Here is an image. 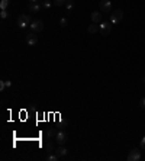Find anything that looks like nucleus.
<instances>
[{"label": "nucleus", "mask_w": 145, "mask_h": 161, "mask_svg": "<svg viewBox=\"0 0 145 161\" xmlns=\"http://www.w3.org/2000/svg\"><path fill=\"white\" fill-rule=\"evenodd\" d=\"M52 3H54V6H62V4H65V0H52Z\"/></svg>", "instance_id": "nucleus-17"}, {"label": "nucleus", "mask_w": 145, "mask_h": 161, "mask_svg": "<svg viewBox=\"0 0 145 161\" xmlns=\"http://www.w3.org/2000/svg\"><path fill=\"white\" fill-rule=\"evenodd\" d=\"M142 81H144V83H145V75H142Z\"/></svg>", "instance_id": "nucleus-26"}, {"label": "nucleus", "mask_w": 145, "mask_h": 161, "mask_svg": "<svg viewBox=\"0 0 145 161\" xmlns=\"http://www.w3.org/2000/svg\"><path fill=\"white\" fill-rule=\"evenodd\" d=\"M55 142L58 144V145H64V144L67 142V134H65L64 131L57 132V135H55Z\"/></svg>", "instance_id": "nucleus-5"}, {"label": "nucleus", "mask_w": 145, "mask_h": 161, "mask_svg": "<svg viewBox=\"0 0 145 161\" xmlns=\"http://www.w3.org/2000/svg\"><path fill=\"white\" fill-rule=\"evenodd\" d=\"M60 26L65 28V26H67V19H65V18H62V19H61V20H60Z\"/></svg>", "instance_id": "nucleus-19"}, {"label": "nucleus", "mask_w": 145, "mask_h": 161, "mask_svg": "<svg viewBox=\"0 0 145 161\" xmlns=\"http://www.w3.org/2000/svg\"><path fill=\"white\" fill-rule=\"evenodd\" d=\"M32 23V18L28 15V13H25V15H20L18 19V25L19 28H25V26H28V25H31Z\"/></svg>", "instance_id": "nucleus-2"}, {"label": "nucleus", "mask_w": 145, "mask_h": 161, "mask_svg": "<svg viewBox=\"0 0 145 161\" xmlns=\"http://www.w3.org/2000/svg\"><path fill=\"white\" fill-rule=\"evenodd\" d=\"M74 4H75V1H74V0H65V7H67V12L72 10Z\"/></svg>", "instance_id": "nucleus-13"}, {"label": "nucleus", "mask_w": 145, "mask_h": 161, "mask_svg": "<svg viewBox=\"0 0 145 161\" xmlns=\"http://www.w3.org/2000/svg\"><path fill=\"white\" fill-rule=\"evenodd\" d=\"M52 4H54V3L50 1V0H44V1H42V7H44V9H50Z\"/></svg>", "instance_id": "nucleus-14"}, {"label": "nucleus", "mask_w": 145, "mask_h": 161, "mask_svg": "<svg viewBox=\"0 0 145 161\" xmlns=\"http://www.w3.org/2000/svg\"><path fill=\"white\" fill-rule=\"evenodd\" d=\"M41 4H38V3H29V6H28V10L29 12H32V13H38L39 10H41Z\"/></svg>", "instance_id": "nucleus-10"}, {"label": "nucleus", "mask_w": 145, "mask_h": 161, "mask_svg": "<svg viewBox=\"0 0 145 161\" xmlns=\"http://www.w3.org/2000/svg\"><path fill=\"white\" fill-rule=\"evenodd\" d=\"M122 19H123V12H122L121 9H116V10H113V12L110 13V22H112L113 25H118Z\"/></svg>", "instance_id": "nucleus-1"}, {"label": "nucleus", "mask_w": 145, "mask_h": 161, "mask_svg": "<svg viewBox=\"0 0 145 161\" xmlns=\"http://www.w3.org/2000/svg\"><path fill=\"white\" fill-rule=\"evenodd\" d=\"M0 16L3 19H6L7 18V12H6V10H1V12H0Z\"/></svg>", "instance_id": "nucleus-23"}, {"label": "nucleus", "mask_w": 145, "mask_h": 161, "mask_svg": "<svg viewBox=\"0 0 145 161\" xmlns=\"http://www.w3.org/2000/svg\"><path fill=\"white\" fill-rule=\"evenodd\" d=\"M99 26H100V34H102V35H109V34H110L112 25H110L109 22H102Z\"/></svg>", "instance_id": "nucleus-7"}, {"label": "nucleus", "mask_w": 145, "mask_h": 161, "mask_svg": "<svg viewBox=\"0 0 145 161\" xmlns=\"http://www.w3.org/2000/svg\"><path fill=\"white\" fill-rule=\"evenodd\" d=\"M4 87H6V80H1V81H0V90L3 91Z\"/></svg>", "instance_id": "nucleus-21"}, {"label": "nucleus", "mask_w": 145, "mask_h": 161, "mask_svg": "<svg viewBox=\"0 0 145 161\" xmlns=\"http://www.w3.org/2000/svg\"><path fill=\"white\" fill-rule=\"evenodd\" d=\"M141 107H145V97L141 100Z\"/></svg>", "instance_id": "nucleus-24"}, {"label": "nucleus", "mask_w": 145, "mask_h": 161, "mask_svg": "<svg viewBox=\"0 0 145 161\" xmlns=\"http://www.w3.org/2000/svg\"><path fill=\"white\" fill-rule=\"evenodd\" d=\"M141 160V151L139 150H132L129 154H128V161H138Z\"/></svg>", "instance_id": "nucleus-6"}, {"label": "nucleus", "mask_w": 145, "mask_h": 161, "mask_svg": "<svg viewBox=\"0 0 145 161\" xmlns=\"http://www.w3.org/2000/svg\"><path fill=\"white\" fill-rule=\"evenodd\" d=\"M42 1H44V0H42Z\"/></svg>", "instance_id": "nucleus-27"}, {"label": "nucleus", "mask_w": 145, "mask_h": 161, "mask_svg": "<svg viewBox=\"0 0 145 161\" xmlns=\"http://www.w3.org/2000/svg\"><path fill=\"white\" fill-rule=\"evenodd\" d=\"M87 31H89L90 34H97V32H100V26H99L97 23H90L89 28H87Z\"/></svg>", "instance_id": "nucleus-12"}, {"label": "nucleus", "mask_w": 145, "mask_h": 161, "mask_svg": "<svg viewBox=\"0 0 145 161\" xmlns=\"http://www.w3.org/2000/svg\"><path fill=\"white\" fill-rule=\"evenodd\" d=\"M139 147H141V150H145V137L141 139V144H139Z\"/></svg>", "instance_id": "nucleus-22"}, {"label": "nucleus", "mask_w": 145, "mask_h": 161, "mask_svg": "<svg viewBox=\"0 0 145 161\" xmlns=\"http://www.w3.org/2000/svg\"><path fill=\"white\" fill-rule=\"evenodd\" d=\"M31 26V29H32V32H42L44 31V23H42V20H39V19H35V20H32V23L29 25Z\"/></svg>", "instance_id": "nucleus-3"}, {"label": "nucleus", "mask_w": 145, "mask_h": 161, "mask_svg": "<svg viewBox=\"0 0 145 161\" xmlns=\"http://www.w3.org/2000/svg\"><path fill=\"white\" fill-rule=\"evenodd\" d=\"M58 157H60V155L54 154V155H50V157H47V160H48V161H57V160H58Z\"/></svg>", "instance_id": "nucleus-18"}, {"label": "nucleus", "mask_w": 145, "mask_h": 161, "mask_svg": "<svg viewBox=\"0 0 145 161\" xmlns=\"http://www.w3.org/2000/svg\"><path fill=\"white\" fill-rule=\"evenodd\" d=\"M26 42H28V45H35L36 42H38V36L35 34H29V35H26Z\"/></svg>", "instance_id": "nucleus-9"}, {"label": "nucleus", "mask_w": 145, "mask_h": 161, "mask_svg": "<svg viewBox=\"0 0 145 161\" xmlns=\"http://www.w3.org/2000/svg\"><path fill=\"white\" fill-rule=\"evenodd\" d=\"M99 7H100V10H102L103 13L112 12V3H110V0H100Z\"/></svg>", "instance_id": "nucleus-4"}, {"label": "nucleus", "mask_w": 145, "mask_h": 161, "mask_svg": "<svg viewBox=\"0 0 145 161\" xmlns=\"http://www.w3.org/2000/svg\"><path fill=\"white\" fill-rule=\"evenodd\" d=\"M47 150H48V152H52L54 151V147H52V144H47Z\"/></svg>", "instance_id": "nucleus-20"}, {"label": "nucleus", "mask_w": 145, "mask_h": 161, "mask_svg": "<svg viewBox=\"0 0 145 161\" xmlns=\"http://www.w3.org/2000/svg\"><path fill=\"white\" fill-rule=\"evenodd\" d=\"M90 19L93 23H102V13L100 12H93L90 15Z\"/></svg>", "instance_id": "nucleus-8"}, {"label": "nucleus", "mask_w": 145, "mask_h": 161, "mask_svg": "<svg viewBox=\"0 0 145 161\" xmlns=\"http://www.w3.org/2000/svg\"><path fill=\"white\" fill-rule=\"evenodd\" d=\"M7 6H9V0H1L0 1V10H6Z\"/></svg>", "instance_id": "nucleus-15"}, {"label": "nucleus", "mask_w": 145, "mask_h": 161, "mask_svg": "<svg viewBox=\"0 0 145 161\" xmlns=\"http://www.w3.org/2000/svg\"><path fill=\"white\" fill-rule=\"evenodd\" d=\"M29 1H31V3H36L38 0H29Z\"/></svg>", "instance_id": "nucleus-25"}, {"label": "nucleus", "mask_w": 145, "mask_h": 161, "mask_svg": "<svg viewBox=\"0 0 145 161\" xmlns=\"http://www.w3.org/2000/svg\"><path fill=\"white\" fill-rule=\"evenodd\" d=\"M57 135V132H55V128H51V129H48V132H47V137L48 138H52Z\"/></svg>", "instance_id": "nucleus-16"}, {"label": "nucleus", "mask_w": 145, "mask_h": 161, "mask_svg": "<svg viewBox=\"0 0 145 161\" xmlns=\"http://www.w3.org/2000/svg\"><path fill=\"white\" fill-rule=\"evenodd\" d=\"M57 155H60V157H64V155H67L68 154V151H67V148H64L62 145H60L58 148H55V151H54Z\"/></svg>", "instance_id": "nucleus-11"}]
</instances>
